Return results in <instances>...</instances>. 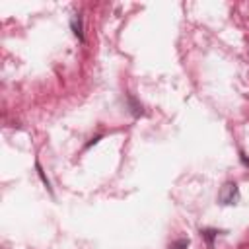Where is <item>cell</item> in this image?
Returning a JSON list of instances; mask_svg holds the SVG:
<instances>
[{"label":"cell","mask_w":249,"mask_h":249,"mask_svg":"<svg viewBox=\"0 0 249 249\" xmlns=\"http://www.w3.org/2000/svg\"><path fill=\"white\" fill-rule=\"evenodd\" d=\"M218 200H220V204H237V200H239V189H237V185L233 183V181H228L222 189H220V193H218Z\"/></svg>","instance_id":"cell-1"},{"label":"cell","mask_w":249,"mask_h":249,"mask_svg":"<svg viewBox=\"0 0 249 249\" xmlns=\"http://www.w3.org/2000/svg\"><path fill=\"white\" fill-rule=\"evenodd\" d=\"M70 27H72L74 35H76L80 41H84V25H82V16H80V14H76V16L70 19Z\"/></svg>","instance_id":"cell-2"},{"label":"cell","mask_w":249,"mask_h":249,"mask_svg":"<svg viewBox=\"0 0 249 249\" xmlns=\"http://www.w3.org/2000/svg\"><path fill=\"white\" fill-rule=\"evenodd\" d=\"M218 233H220V230H216V228H202L200 230V235L206 239V245L212 249L214 247V239L218 237Z\"/></svg>","instance_id":"cell-3"},{"label":"cell","mask_w":249,"mask_h":249,"mask_svg":"<svg viewBox=\"0 0 249 249\" xmlns=\"http://www.w3.org/2000/svg\"><path fill=\"white\" fill-rule=\"evenodd\" d=\"M128 103H130V113L134 115V117H138V115H142V105L132 97V95H128Z\"/></svg>","instance_id":"cell-4"},{"label":"cell","mask_w":249,"mask_h":249,"mask_svg":"<svg viewBox=\"0 0 249 249\" xmlns=\"http://www.w3.org/2000/svg\"><path fill=\"white\" fill-rule=\"evenodd\" d=\"M187 247H189V239H185V237H181L169 245V249H187Z\"/></svg>","instance_id":"cell-5"},{"label":"cell","mask_w":249,"mask_h":249,"mask_svg":"<svg viewBox=\"0 0 249 249\" xmlns=\"http://www.w3.org/2000/svg\"><path fill=\"white\" fill-rule=\"evenodd\" d=\"M35 167H37V171H39V177H41V179H43V183L47 185V189H51V183H49V179L45 177V173H43V169H41V165H39V161L35 163Z\"/></svg>","instance_id":"cell-6"},{"label":"cell","mask_w":249,"mask_h":249,"mask_svg":"<svg viewBox=\"0 0 249 249\" xmlns=\"http://www.w3.org/2000/svg\"><path fill=\"white\" fill-rule=\"evenodd\" d=\"M241 161H243V163H245V165H249V160H247V158H245V154H241Z\"/></svg>","instance_id":"cell-7"}]
</instances>
